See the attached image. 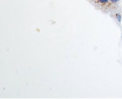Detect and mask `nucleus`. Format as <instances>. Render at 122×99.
<instances>
[{
	"label": "nucleus",
	"mask_w": 122,
	"mask_h": 99,
	"mask_svg": "<svg viewBox=\"0 0 122 99\" xmlns=\"http://www.w3.org/2000/svg\"><path fill=\"white\" fill-rule=\"evenodd\" d=\"M88 1L96 9L102 11H106L111 6L109 0H88Z\"/></svg>",
	"instance_id": "f257e3e1"
},
{
	"label": "nucleus",
	"mask_w": 122,
	"mask_h": 99,
	"mask_svg": "<svg viewBox=\"0 0 122 99\" xmlns=\"http://www.w3.org/2000/svg\"><path fill=\"white\" fill-rule=\"evenodd\" d=\"M120 0H109V2L111 4H117V3H118Z\"/></svg>",
	"instance_id": "f03ea898"
}]
</instances>
